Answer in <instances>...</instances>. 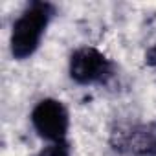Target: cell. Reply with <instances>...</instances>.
Here are the masks:
<instances>
[{
    "mask_svg": "<svg viewBox=\"0 0 156 156\" xmlns=\"http://www.w3.org/2000/svg\"><path fill=\"white\" fill-rule=\"evenodd\" d=\"M70 77L79 85L103 81L110 73L108 59L96 48H79L70 57Z\"/></svg>",
    "mask_w": 156,
    "mask_h": 156,
    "instance_id": "cell-3",
    "label": "cell"
},
{
    "mask_svg": "<svg viewBox=\"0 0 156 156\" xmlns=\"http://www.w3.org/2000/svg\"><path fill=\"white\" fill-rule=\"evenodd\" d=\"M149 62H151V64H156V48H152V50L149 51Z\"/></svg>",
    "mask_w": 156,
    "mask_h": 156,
    "instance_id": "cell-5",
    "label": "cell"
},
{
    "mask_svg": "<svg viewBox=\"0 0 156 156\" xmlns=\"http://www.w3.org/2000/svg\"><path fill=\"white\" fill-rule=\"evenodd\" d=\"M51 13L53 11L50 4L31 2L26 8V11L13 22L9 46H11V53L15 59L22 61V59L31 57L37 51L41 39L51 19Z\"/></svg>",
    "mask_w": 156,
    "mask_h": 156,
    "instance_id": "cell-1",
    "label": "cell"
},
{
    "mask_svg": "<svg viewBox=\"0 0 156 156\" xmlns=\"http://www.w3.org/2000/svg\"><path fill=\"white\" fill-rule=\"evenodd\" d=\"M31 123L41 138L50 143H64L70 127L68 110L57 99H42L31 110Z\"/></svg>",
    "mask_w": 156,
    "mask_h": 156,
    "instance_id": "cell-2",
    "label": "cell"
},
{
    "mask_svg": "<svg viewBox=\"0 0 156 156\" xmlns=\"http://www.w3.org/2000/svg\"><path fill=\"white\" fill-rule=\"evenodd\" d=\"M37 156H70V151H68L66 143H50Z\"/></svg>",
    "mask_w": 156,
    "mask_h": 156,
    "instance_id": "cell-4",
    "label": "cell"
}]
</instances>
